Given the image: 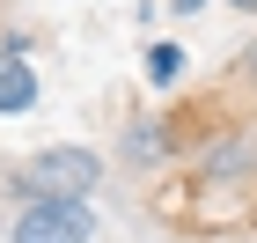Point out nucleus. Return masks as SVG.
I'll return each mask as SVG.
<instances>
[{
	"mask_svg": "<svg viewBox=\"0 0 257 243\" xmlns=\"http://www.w3.org/2000/svg\"><path fill=\"white\" fill-rule=\"evenodd\" d=\"M15 184H22V199H96L103 155L96 147H37Z\"/></svg>",
	"mask_w": 257,
	"mask_h": 243,
	"instance_id": "1",
	"label": "nucleus"
},
{
	"mask_svg": "<svg viewBox=\"0 0 257 243\" xmlns=\"http://www.w3.org/2000/svg\"><path fill=\"white\" fill-rule=\"evenodd\" d=\"M8 243H96V206L88 199H22Z\"/></svg>",
	"mask_w": 257,
	"mask_h": 243,
	"instance_id": "2",
	"label": "nucleus"
},
{
	"mask_svg": "<svg viewBox=\"0 0 257 243\" xmlns=\"http://www.w3.org/2000/svg\"><path fill=\"white\" fill-rule=\"evenodd\" d=\"M177 155H191L177 118H133L118 140V162H133V170H155V162H177Z\"/></svg>",
	"mask_w": 257,
	"mask_h": 243,
	"instance_id": "3",
	"label": "nucleus"
},
{
	"mask_svg": "<svg viewBox=\"0 0 257 243\" xmlns=\"http://www.w3.org/2000/svg\"><path fill=\"white\" fill-rule=\"evenodd\" d=\"M140 66H147V89H162V96H169V89H184V74H191V59H184L177 37H155L147 52H140Z\"/></svg>",
	"mask_w": 257,
	"mask_h": 243,
	"instance_id": "4",
	"label": "nucleus"
},
{
	"mask_svg": "<svg viewBox=\"0 0 257 243\" xmlns=\"http://www.w3.org/2000/svg\"><path fill=\"white\" fill-rule=\"evenodd\" d=\"M22 111H37V74L30 59H0V118H22Z\"/></svg>",
	"mask_w": 257,
	"mask_h": 243,
	"instance_id": "5",
	"label": "nucleus"
},
{
	"mask_svg": "<svg viewBox=\"0 0 257 243\" xmlns=\"http://www.w3.org/2000/svg\"><path fill=\"white\" fill-rule=\"evenodd\" d=\"M228 81H242V89H257V37H250V52H242V59L228 66Z\"/></svg>",
	"mask_w": 257,
	"mask_h": 243,
	"instance_id": "6",
	"label": "nucleus"
},
{
	"mask_svg": "<svg viewBox=\"0 0 257 243\" xmlns=\"http://www.w3.org/2000/svg\"><path fill=\"white\" fill-rule=\"evenodd\" d=\"M198 8H206V0H169V15H177V22H191Z\"/></svg>",
	"mask_w": 257,
	"mask_h": 243,
	"instance_id": "7",
	"label": "nucleus"
},
{
	"mask_svg": "<svg viewBox=\"0 0 257 243\" xmlns=\"http://www.w3.org/2000/svg\"><path fill=\"white\" fill-rule=\"evenodd\" d=\"M228 8H235V15H257V0H228Z\"/></svg>",
	"mask_w": 257,
	"mask_h": 243,
	"instance_id": "8",
	"label": "nucleus"
}]
</instances>
